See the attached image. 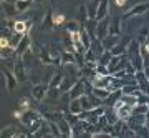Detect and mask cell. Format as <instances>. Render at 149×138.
<instances>
[{
	"label": "cell",
	"instance_id": "cell-1",
	"mask_svg": "<svg viewBox=\"0 0 149 138\" xmlns=\"http://www.w3.org/2000/svg\"><path fill=\"white\" fill-rule=\"evenodd\" d=\"M126 57L134 65V68L138 72L144 70V58H143V53H141V43H139L138 38H131V42L128 45V50H126Z\"/></svg>",
	"mask_w": 149,
	"mask_h": 138
},
{
	"label": "cell",
	"instance_id": "cell-2",
	"mask_svg": "<svg viewBox=\"0 0 149 138\" xmlns=\"http://www.w3.org/2000/svg\"><path fill=\"white\" fill-rule=\"evenodd\" d=\"M148 10H149V0H146V2H139V4H136V5L131 7L128 12H124V13L121 15V18H123V22H126V20H129V18H133V17L144 15Z\"/></svg>",
	"mask_w": 149,
	"mask_h": 138
},
{
	"label": "cell",
	"instance_id": "cell-3",
	"mask_svg": "<svg viewBox=\"0 0 149 138\" xmlns=\"http://www.w3.org/2000/svg\"><path fill=\"white\" fill-rule=\"evenodd\" d=\"M48 92H50V83H35L32 88V96L33 100L42 101L43 98L48 96Z\"/></svg>",
	"mask_w": 149,
	"mask_h": 138
},
{
	"label": "cell",
	"instance_id": "cell-4",
	"mask_svg": "<svg viewBox=\"0 0 149 138\" xmlns=\"http://www.w3.org/2000/svg\"><path fill=\"white\" fill-rule=\"evenodd\" d=\"M42 117H45V115H42L40 112H37V110H32V108H30V110H27V112L23 113V117L20 118V122H22V125L28 130V127H30L35 120H38V118H42Z\"/></svg>",
	"mask_w": 149,
	"mask_h": 138
},
{
	"label": "cell",
	"instance_id": "cell-5",
	"mask_svg": "<svg viewBox=\"0 0 149 138\" xmlns=\"http://www.w3.org/2000/svg\"><path fill=\"white\" fill-rule=\"evenodd\" d=\"M86 93V77H81L78 78V82L73 85V88L70 90V96L71 98H80L81 95Z\"/></svg>",
	"mask_w": 149,
	"mask_h": 138
},
{
	"label": "cell",
	"instance_id": "cell-6",
	"mask_svg": "<svg viewBox=\"0 0 149 138\" xmlns=\"http://www.w3.org/2000/svg\"><path fill=\"white\" fill-rule=\"evenodd\" d=\"M109 23H111V18H109V17H106V18H103V20L98 22V27H96V38L103 40L106 35H109Z\"/></svg>",
	"mask_w": 149,
	"mask_h": 138
},
{
	"label": "cell",
	"instance_id": "cell-7",
	"mask_svg": "<svg viewBox=\"0 0 149 138\" xmlns=\"http://www.w3.org/2000/svg\"><path fill=\"white\" fill-rule=\"evenodd\" d=\"M12 72L15 73L18 83H23V82H25V63H23L22 57H18V58L15 60V63H13V70H12Z\"/></svg>",
	"mask_w": 149,
	"mask_h": 138
},
{
	"label": "cell",
	"instance_id": "cell-8",
	"mask_svg": "<svg viewBox=\"0 0 149 138\" xmlns=\"http://www.w3.org/2000/svg\"><path fill=\"white\" fill-rule=\"evenodd\" d=\"M30 48H32V38H30V35H28V33H25V35H23V38H22V42L18 43V47H17L15 53L18 55V57H23V55H25Z\"/></svg>",
	"mask_w": 149,
	"mask_h": 138
},
{
	"label": "cell",
	"instance_id": "cell-9",
	"mask_svg": "<svg viewBox=\"0 0 149 138\" xmlns=\"http://www.w3.org/2000/svg\"><path fill=\"white\" fill-rule=\"evenodd\" d=\"M106 17H109V0H100L98 10H96V20L100 22Z\"/></svg>",
	"mask_w": 149,
	"mask_h": 138
},
{
	"label": "cell",
	"instance_id": "cell-10",
	"mask_svg": "<svg viewBox=\"0 0 149 138\" xmlns=\"http://www.w3.org/2000/svg\"><path fill=\"white\" fill-rule=\"evenodd\" d=\"M114 112H116V115H118V118H119V120H124V122H128L129 117L133 115V106L128 105V103H123V105L119 106V108H116Z\"/></svg>",
	"mask_w": 149,
	"mask_h": 138
},
{
	"label": "cell",
	"instance_id": "cell-11",
	"mask_svg": "<svg viewBox=\"0 0 149 138\" xmlns=\"http://www.w3.org/2000/svg\"><path fill=\"white\" fill-rule=\"evenodd\" d=\"M121 25H123L121 15L113 17L111 23H109V33H111V35H121V32H123V27Z\"/></svg>",
	"mask_w": 149,
	"mask_h": 138
},
{
	"label": "cell",
	"instance_id": "cell-12",
	"mask_svg": "<svg viewBox=\"0 0 149 138\" xmlns=\"http://www.w3.org/2000/svg\"><path fill=\"white\" fill-rule=\"evenodd\" d=\"M2 75L5 77V85H7V90H13L18 83L15 73H12L10 70H2Z\"/></svg>",
	"mask_w": 149,
	"mask_h": 138
},
{
	"label": "cell",
	"instance_id": "cell-13",
	"mask_svg": "<svg viewBox=\"0 0 149 138\" xmlns=\"http://www.w3.org/2000/svg\"><path fill=\"white\" fill-rule=\"evenodd\" d=\"M58 127H60V132H61V137H73V127L70 125V122L66 118H61L58 120Z\"/></svg>",
	"mask_w": 149,
	"mask_h": 138
},
{
	"label": "cell",
	"instance_id": "cell-14",
	"mask_svg": "<svg viewBox=\"0 0 149 138\" xmlns=\"http://www.w3.org/2000/svg\"><path fill=\"white\" fill-rule=\"evenodd\" d=\"M131 42V38H126V40H119V42L111 48V53L113 55H124L126 50H128V45Z\"/></svg>",
	"mask_w": 149,
	"mask_h": 138
},
{
	"label": "cell",
	"instance_id": "cell-15",
	"mask_svg": "<svg viewBox=\"0 0 149 138\" xmlns=\"http://www.w3.org/2000/svg\"><path fill=\"white\" fill-rule=\"evenodd\" d=\"M119 40H121V35H111V33H109V35H106V37L103 38L101 42H103L104 50H111V48L114 47Z\"/></svg>",
	"mask_w": 149,
	"mask_h": 138
},
{
	"label": "cell",
	"instance_id": "cell-16",
	"mask_svg": "<svg viewBox=\"0 0 149 138\" xmlns=\"http://www.w3.org/2000/svg\"><path fill=\"white\" fill-rule=\"evenodd\" d=\"M78 82V78H71V75H65L63 77V82H61V85H60V92L65 93V92H70L73 88V85Z\"/></svg>",
	"mask_w": 149,
	"mask_h": 138
},
{
	"label": "cell",
	"instance_id": "cell-17",
	"mask_svg": "<svg viewBox=\"0 0 149 138\" xmlns=\"http://www.w3.org/2000/svg\"><path fill=\"white\" fill-rule=\"evenodd\" d=\"M73 63H78V62H76L74 52L63 50V52H61V65H73Z\"/></svg>",
	"mask_w": 149,
	"mask_h": 138
},
{
	"label": "cell",
	"instance_id": "cell-18",
	"mask_svg": "<svg viewBox=\"0 0 149 138\" xmlns=\"http://www.w3.org/2000/svg\"><path fill=\"white\" fill-rule=\"evenodd\" d=\"M38 57H40V62H42V63H45V65H58V62L53 58V55L48 52V50H42Z\"/></svg>",
	"mask_w": 149,
	"mask_h": 138
},
{
	"label": "cell",
	"instance_id": "cell-19",
	"mask_svg": "<svg viewBox=\"0 0 149 138\" xmlns=\"http://www.w3.org/2000/svg\"><path fill=\"white\" fill-rule=\"evenodd\" d=\"M68 112L76 113V115H80L83 112V105H81L80 98H71V101H70V105H68Z\"/></svg>",
	"mask_w": 149,
	"mask_h": 138
},
{
	"label": "cell",
	"instance_id": "cell-20",
	"mask_svg": "<svg viewBox=\"0 0 149 138\" xmlns=\"http://www.w3.org/2000/svg\"><path fill=\"white\" fill-rule=\"evenodd\" d=\"M149 112V103L148 101H138L133 106V113L134 115H146Z\"/></svg>",
	"mask_w": 149,
	"mask_h": 138
},
{
	"label": "cell",
	"instance_id": "cell-21",
	"mask_svg": "<svg viewBox=\"0 0 149 138\" xmlns=\"http://www.w3.org/2000/svg\"><path fill=\"white\" fill-rule=\"evenodd\" d=\"M88 18H90V15H88V8H86V2H85L78 8V22H80L81 25H85L86 22H88Z\"/></svg>",
	"mask_w": 149,
	"mask_h": 138
},
{
	"label": "cell",
	"instance_id": "cell-22",
	"mask_svg": "<svg viewBox=\"0 0 149 138\" xmlns=\"http://www.w3.org/2000/svg\"><path fill=\"white\" fill-rule=\"evenodd\" d=\"M93 93H95L98 98H101L103 101H106L111 95V92L108 90V88H101V87H93Z\"/></svg>",
	"mask_w": 149,
	"mask_h": 138
},
{
	"label": "cell",
	"instance_id": "cell-23",
	"mask_svg": "<svg viewBox=\"0 0 149 138\" xmlns=\"http://www.w3.org/2000/svg\"><path fill=\"white\" fill-rule=\"evenodd\" d=\"M91 50H93V52L96 53V55H98V58H100V57H101V53L104 52V47H103V42L101 40H100V38H93V43H91Z\"/></svg>",
	"mask_w": 149,
	"mask_h": 138
},
{
	"label": "cell",
	"instance_id": "cell-24",
	"mask_svg": "<svg viewBox=\"0 0 149 138\" xmlns=\"http://www.w3.org/2000/svg\"><path fill=\"white\" fill-rule=\"evenodd\" d=\"M81 27L83 25H81L78 20H71V22H66V23H65V30L70 32V33H73V32H80Z\"/></svg>",
	"mask_w": 149,
	"mask_h": 138
},
{
	"label": "cell",
	"instance_id": "cell-25",
	"mask_svg": "<svg viewBox=\"0 0 149 138\" xmlns=\"http://www.w3.org/2000/svg\"><path fill=\"white\" fill-rule=\"evenodd\" d=\"M23 35H25V33H20V32H12V35H10V47L13 48V50H17V47H18V43L22 42Z\"/></svg>",
	"mask_w": 149,
	"mask_h": 138
},
{
	"label": "cell",
	"instance_id": "cell-26",
	"mask_svg": "<svg viewBox=\"0 0 149 138\" xmlns=\"http://www.w3.org/2000/svg\"><path fill=\"white\" fill-rule=\"evenodd\" d=\"M63 73H55L52 78H50V88H60V85H61V82H63Z\"/></svg>",
	"mask_w": 149,
	"mask_h": 138
},
{
	"label": "cell",
	"instance_id": "cell-27",
	"mask_svg": "<svg viewBox=\"0 0 149 138\" xmlns=\"http://www.w3.org/2000/svg\"><path fill=\"white\" fill-rule=\"evenodd\" d=\"M17 133H18V130H17L13 125H8L7 128L2 130V138H15Z\"/></svg>",
	"mask_w": 149,
	"mask_h": 138
},
{
	"label": "cell",
	"instance_id": "cell-28",
	"mask_svg": "<svg viewBox=\"0 0 149 138\" xmlns=\"http://www.w3.org/2000/svg\"><path fill=\"white\" fill-rule=\"evenodd\" d=\"M33 0H17V10H18V13H22V12H27L28 8H30V5H32Z\"/></svg>",
	"mask_w": 149,
	"mask_h": 138
},
{
	"label": "cell",
	"instance_id": "cell-29",
	"mask_svg": "<svg viewBox=\"0 0 149 138\" xmlns=\"http://www.w3.org/2000/svg\"><path fill=\"white\" fill-rule=\"evenodd\" d=\"M43 122H45V117H42V118H38V120H35V122L28 127V132H30V135H35V133L38 132V128L43 125Z\"/></svg>",
	"mask_w": 149,
	"mask_h": 138
},
{
	"label": "cell",
	"instance_id": "cell-30",
	"mask_svg": "<svg viewBox=\"0 0 149 138\" xmlns=\"http://www.w3.org/2000/svg\"><path fill=\"white\" fill-rule=\"evenodd\" d=\"M111 58H113V53H111V50H104V52L101 53V57H100V63L108 65L109 62H111Z\"/></svg>",
	"mask_w": 149,
	"mask_h": 138
},
{
	"label": "cell",
	"instance_id": "cell-31",
	"mask_svg": "<svg viewBox=\"0 0 149 138\" xmlns=\"http://www.w3.org/2000/svg\"><path fill=\"white\" fill-rule=\"evenodd\" d=\"M52 23H53V27H58L61 23H65V15L63 13H53L52 15Z\"/></svg>",
	"mask_w": 149,
	"mask_h": 138
},
{
	"label": "cell",
	"instance_id": "cell-32",
	"mask_svg": "<svg viewBox=\"0 0 149 138\" xmlns=\"http://www.w3.org/2000/svg\"><path fill=\"white\" fill-rule=\"evenodd\" d=\"M139 88L138 83H129V85H124L123 87V93H126V95H133L134 92Z\"/></svg>",
	"mask_w": 149,
	"mask_h": 138
},
{
	"label": "cell",
	"instance_id": "cell-33",
	"mask_svg": "<svg viewBox=\"0 0 149 138\" xmlns=\"http://www.w3.org/2000/svg\"><path fill=\"white\" fill-rule=\"evenodd\" d=\"M148 35H149V30H148V28H141V30H139V33H138V40H139V43H144V42H146Z\"/></svg>",
	"mask_w": 149,
	"mask_h": 138
},
{
	"label": "cell",
	"instance_id": "cell-34",
	"mask_svg": "<svg viewBox=\"0 0 149 138\" xmlns=\"http://www.w3.org/2000/svg\"><path fill=\"white\" fill-rule=\"evenodd\" d=\"M18 108H20L22 112L30 110V101H28V98H22V100L18 101Z\"/></svg>",
	"mask_w": 149,
	"mask_h": 138
},
{
	"label": "cell",
	"instance_id": "cell-35",
	"mask_svg": "<svg viewBox=\"0 0 149 138\" xmlns=\"http://www.w3.org/2000/svg\"><path fill=\"white\" fill-rule=\"evenodd\" d=\"M113 2H114V5L118 8H123V7H126V4H128V0H113Z\"/></svg>",
	"mask_w": 149,
	"mask_h": 138
},
{
	"label": "cell",
	"instance_id": "cell-36",
	"mask_svg": "<svg viewBox=\"0 0 149 138\" xmlns=\"http://www.w3.org/2000/svg\"><path fill=\"white\" fill-rule=\"evenodd\" d=\"M141 48H143V50H146V52L149 53V35H148V38H146V42L141 43Z\"/></svg>",
	"mask_w": 149,
	"mask_h": 138
},
{
	"label": "cell",
	"instance_id": "cell-37",
	"mask_svg": "<svg viewBox=\"0 0 149 138\" xmlns=\"http://www.w3.org/2000/svg\"><path fill=\"white\" fill-rule=\"evenodd\" d=\"M146 127H148V128H149V112H148V113H146Z\"/></svg>",
	"mask_w": 149,
	"mask_h": 138
},
{
	"label": "cell",
	"instance_id": "cell-38",
	"mask_svg": "<svg viewBox=\"0 0 149 138\" xmlns=\"http://www.w3.org/2000/svg\"><path fill=\"white\" fill-rule=\"evenodd\" d=\"M33 2H43V0H33Z\"/></svg>",
	"mask_w": 149,
	"mask_h": 138
},
{
	"label": "cell",
	"instance_id": "cell-39",
	"mask_svg": "<svg viewBox=\"0 0 149 138\" xmlns=\"http://www.w3.org/2000/svg\"><path fill=\"white\" fill-rule=\"evenodd\" d=\"M90 2H100V0H90Z\"/></svg>",
	"mask_w": 149,
	"mask_h": 138
},
{
	"label": "cell",
	"instance_id": "cell-40",
	"mask_svg": "<svg viewBox=\"0 0 149 138\" xmlns=\"http://www.w3.org/2000/svg\"><path fill=\"white\" fill-rule=\"evenodd\" d=\"M2 2H5V0H2Z\"/></svg>",
	"mask_w": 149,
	"mask_h": 138
}]
</instances>
